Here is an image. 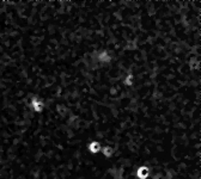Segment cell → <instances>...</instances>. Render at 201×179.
<instances>
[{
	"label": "cell",
	"mask_w": 201,
	"mask_h": 179,
	"mask_svg": "<svg viewBox=\"0 0 201 179\" xmlns=\"http://www.w3.org/2000/svg\"><path fill=\"white\" fill-rule=\"evenodd\" d=\"M102 151H103V154H104V157H108V158H109V157H111V155H112V152H114V151H112V148H111L110 146H106V147H104Z\"/></svg>",
	"instance_id": "obj_6"
},
{
	"label": "cell",
	"mask_w": 201,
	"mask_h": 179,
	"mask_svg": "<svg viewBox=\"0 0 201 179\" xmlns=\"http://www.w3.org/2000/svg\"><path fill=\"white\" fill-rule=\"evenodd\" d=\"M97 57H98V61L104 62V63H108V62L111 61V56L109 55V53H108L106 50H102V51H100Z\"/></svg>",
	"instance_id": "obj_2"
},
{
	"label": "cell",
	"mask_w": 201,
	"mask_h": 179,
	"mask_svg": "<svg viewBox=\"0 0 201 179\" xmlns=\"http://www.w3.org/2000/svg\"><path fill=\"white\" fill-rule=\"evenodd\" d=\"M134 83H135L134 75H133V74H130V73L126 77V79H124V81H123V84H124L127 87H132V86L134 85Z\"/></svg>",
	"instance_id": "obj_5"
},
{
	"label": "cell",
	"mask_w": 201,
	"mask_h": 179,
	"mask_svg": "<svg viewBox=\"0 0 201 179\" xmlns=\"http://www.w3.org/2000/svg\"><path fill=\"white\" fill-rule=\"evenodd\" d=\"M148 169L146 167V166H141V167H139L138 169V171H136V176H138V178L139 179H146L148 177Z\"/></svg>",
	"instance_id": "obj_3"
},
{
	"label": "cell",
	"mask_w": 201,
	"mask_h": 179,
	"mask_svg": "<svg viewBox=\"0 0 201 179\" xmlns=\"http://www.w3.org/2000/svg\"><path fill=\"white\" fill-rule=\"evenodd\" d=\"M31 107L34 109L35 112H42L43 109H44V104H43V101H42L40 98L34 97V98L31 99Z\"/></svg>",
	"instance_id": "obj_1"
},
{
	"label": "cell",
	"mask_w": 201,
	"mask_h": 179,
	"mask_svg": "<svg viewBox=\"0 0 201 179\" xmlns=\"http://www.w3.org/2000/svg\"><path fill=\"white\" fill-rule=\"evenodd\" d=\"M100 149H102V148H100V143L97 142V141H92V142L89 145V151H90L91 153H94V154H97Z\"/></svg>",
	"instance_id": "obj_4"
}]
</instances>
